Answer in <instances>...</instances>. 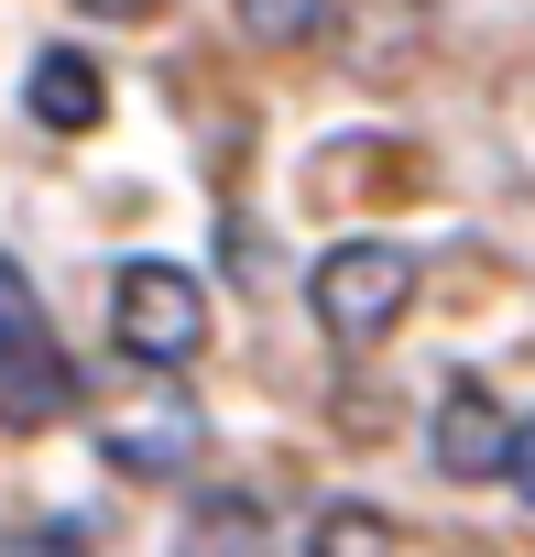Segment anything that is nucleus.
Masks as SVG:
<instances>
[{
	"label": "nucleus",
	"instance_id": "obj_1",
	"mask_svg": "<svg viewBox=\"0 0 535 557\" xmlns=\"http://www.w3.org/2000/svg\"><path fill=\"white\" fill-rule=\"evenodd\" d=\"M77 416V361L34 296V273L0 251V437H45Z\"/></svg>",
	"mask_w": 535,
	"mask_h": 557
},
{
	"label": "nucleus",
	"instance_id": "obj_2",
	"mask_svg": "<svg viewBox=\"0 0 535 557\" xmlns=\"http://www.w3.org/2000/svg\"><path fill=\"white\" fill-rule=\"evenodd\" d=\"M415 285H426V262L405 251V240H339L318 273H307V307H318V329H328V350H383L394 329H405V307H415Z\"/></svg>",
	"mask_w": 535,
	"mask_h": 557
},
{
	"label": "nucleus",
	"instance_id": "obj_3",
	"mask_svg": "<svg viewBox=\"0 0 535 557\" xmlns=\"http://www.w3.org/2000/svg\"><path fill=\"white\" fill-rule=\"evenodd\" d=\"M110 350L132 372H197L208 361V285L186 262H121L110 273Z\"/></svg>",
	"mask_w": 535,
	"mask_h": 557
},
{
	"label": "nucleus",
	"instance_id": "obj_4",
	"mask_svg": "<svg viewBox=\"0 0 535 557\" xmlns=\"http://www.w3.org/2000/svg\"><path fill=\"white\" fill-rule=\"evenodd\" d=\"M99 448H110V470H132V481H175V470L208 448V426H197L186 383H175V372H153L132 416H121V405L99 416Z\"/></svg>",
	"mask_w": 535,
	"mask_h": 557
},
{
	"label": "nucleus",
	"instance_id": "obj_5",
	"mask_svg": "<svg viewBox=\"0 0 535 557\" xmlns=\"http://www.w3.org/2000/svg\"><path fill=\"white\" fill-rule=\"evenodd\" d=\"M328 23H339V66L361 88H405L437 45V0H328Z\"/></svg>",
	"mask_w": 535,
	"mask_h": 557
},
{
	"label": "nucleus",
	"instance_id": "obj_6",
	"mask_svg": "<svg viewBox=\"0 0 535 557\" xmlns=\"http://www.w3.org/2000/svg\"><path fill=\"white\" fill-rule=\"evenodd\" d=\"M502 437H513L502 394H492L481 372H448V383H437V416H426L437 470H448V481H492V470H502Z\"/></svg>",
	"mask_w": 535,
	"mask_h": 557
},
{
	"label": "nucleus",
	"instance_id": "obj_7",
	"mask_svg": "<svg viewBox=\"0 0 535 557\" xmlns=\"http://www.w3.org/2000/svg\"><path fill=\"white\" fill-rule=\"evenodd\" d=\"M23 110H34L45 132H88V121L110 110V77H99L77 45H45V55H34V77H23Z\"/></svg>",
	"mask_w": 535,
	"mask_h": 557
},
{
	"label": "nucleus",
	"instance_id": "obj_8",
	"mask_svg": "<svg viewBox=\"0 0 535 557\" xmlns=\"http://www.w3.org/2000/svg\"><path fill=\"white\" fill-rule=\"evenodd\" d=\"M175 557H274V524H262V503H251V492H208V503L186 513Z\"/></svg>",
	"mask_w": 535,
	"mask_h": 557
},
{
	"label": "nucleus",
	"instance_id": "obj_9",
	"mask_svg": "<svg viewBox=\"0 0 535 557\" xmlns=\"http://www.w3.org/2000/svg\"><path fill=\"white\" fill-rule=\"evenodd\" d=\"M296 557H405V535H394V513H372V503H318V524H307Z\"/></svg>",
	"mask_w": 535,
	"mask_h": 557
},
{
	"label": "nucleus",
	"instance_id": "obj_10",
	"mask_svg": "<svg viewBox=\"0 0 535 557\" xmlns=\"http://www.w3.org/2000/svg\"><path fill=\"white\" fill-rule=\"evenodd\" d=\"M229 12H240L251 45H307V34H328V0H229Z\"/></svg>",
	"mask_w": 535,
	"mask_h": 557
},
{
	"label": "nucleus",
	"instance_id": "obj_11",
	"mask_svg": "<svg viewBox=\"0 0 535 557\" xmlns=\"http://www.w3.org/2000/svg\"><path fill=\"white\" fill-rule=\"evenodd\" d=\"M0 557H88L77 524H23V535H0Z\"/></svg>",
	"mask_w": 535,
	"mask_h": 557
},
{
	"label": "nucleus",
	"instance_id": "obj_12",
	"mask_svg": "<svg viewBox=\"0 0 535 557\" xmlns=\"http://www.w3.org/2000/svg\"><path fill=\"white\" fill-rule=\"evenodd\" d=\"M492 481H513L524 492V513H535V416H513V437H502V470Z\"/></svg>",
	"mask_w": 535,
	"mask_h": 557
},
{
	"label": "nucleus",
	"instance_id": "obj_13",
	"mask_svg": "<svg viewBox=\"0 0 535 557\" xmlns=\"http://www.w3.org/2000/svg\"><path fill=\"white\" fill-rule=\"evenodd\" d=\"M77 12H88V23H153L164 0H77Z\"/></svg>",
	"mask_w": 535,
	"mask_h": 557
}]
</instances>
